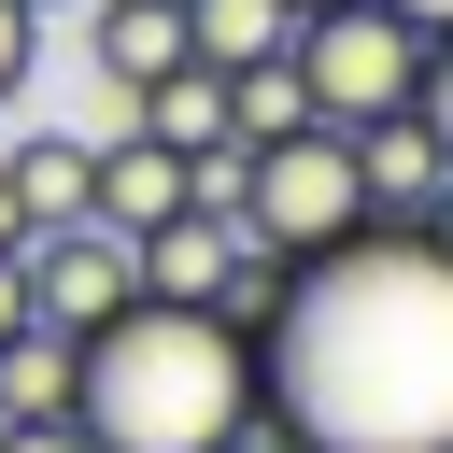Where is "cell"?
<instances>
[{"instance_id": "3", "label": "cell", "mask_w": 453, "mask_h": 453, "mask_svg": "<svg viewBox=\"0 0 453 453\" xmlns=\"http://www.w3.org/2000/svg\"><path fill=\"white\" fill-rule=\"evenodd\" d=\"M283 85H297L311 127L354 142V127H382V113H411V99H453V28H411V14H382V0H340V14H297Z\"/></svg>"}, {"instance_id": "9", "label": "cell", "mask_w": 453, "mask_h": 453, "mask_svg": "<svg viewBox=\"0 0 453 453\" xmlns=\"http://www.w3.org/2000/svg\"><path fill=\"white\" fill-rule=\"evenodd\" d=\"M42 226H85V142L71 127H28L0 156V255H28Z\"/></svg>"}, {"instance_id": "18", "label": "cell", "mask_w": 453, "mask_h": 453, "mask_svg": "<svg viewBox=\"0 0 453 453\" xmlns=\"http://www.w3.org/2000/svg\"><path fill=\"white\" fill-rule=\"evenodd\" d=\"M382 14H411V28H453V0H382Z\"/></svg>"}, {"instance_id": "5", "label": "cell", "mask_w": 453, "mask_h": 453, "mask_svg": "<svg viewBox=\"0 0 453 453\" xmlns=\"http://www.w3.org/2000/svg\"><path fill=\"white\" fill-rule=\"evenodd\" d=\"M354 184L382 226H453V99H411L382 127H354Z\"/></svg>"}, {"instance_id": "6", "label": "cell", "mask_w": 453, "mask_h": 453, "mask_svg": "<svg viewBox=\"0 0 453 453\" xmlns=\"http://www.w3.org/2000/svg\"><path fill=\"white\" fill-rule=\"evenodd\" d=\"M241 255H255V241H241V212H226V198H184L170 226H142V241H127V297L212 311V297L241 283Z\"/></svg>"}, {"instance_id": "11", "label": "cell", "mask_w": 453, "mask_h": 453, "mask_svg": "<svg viewBox=\"0 0 453 453\" xmlns=\"http://www.w3.org/2000/svg\"><path fill=\"white\" fill-rule=\"evenodd\" d=\"M127 127L170 142V156H241V127H226V71H170V85H142Z\"/></svg>"}, {"instance_id": "12", "label": "cell", "mask_w": 453, "mask_h": 453, "mask_svg": "<svg viewBox=\"0 0 453 453\" xmlns=\"http://www.w3.org/2000/svg\"><path fill=\"white\" fill-rule=\"evenodd\" d=\"M297 42L283 0H184V71H269Z\"/></svg>"}, {"instance_id": "16", "label": "cell", "mask_w": 453, "mask_h": 453, "mask_svg": "<svg viewBox=\"0 0 453 453\" xmlns=\"http://www.w3.org/2000/svg\"><path fill=\"white\" fill-rule=\"evenodd\" d=\"M28 326V255H0V340Z\"/></svg>"}, {"instance_id": "1", "label": "cell", "mask_w": 453, "mask_h": 453, "mask_svg": "<svg viewBox=\"0 0 453 453\" xmlns=\"http://www.w3.org/2000/svg\"><path fill=\"white\" fill-rule=\"evenodd\" d=\"M255 411L297 453H453V226L311 255L255 340Z\"/></svg>"}, {"instance_id": "10", "label": "cell", "mask_w": 453, "mask_h": 453, "mask_svg": "<svg viewBox=\"0 0 453 453\" xmlns=\"http://www.w3.org/2000/svg\"><path fill=\"white\" fill-rule=\"evenodd\" d=\"M85 57H99L113 99L170 85V71H184V0H85Z\"/></svg>"}, {"instance_id": "7", "label": "cell", "mask_w": 453, "mask_h": 453, "mask_svg": "<svg viewBox=\"0 0 453 453\" xmlns=\"http://www.w3.org/2000/svg\"><path fill=\"white\" fill-rule=\"evenodd\" d=\"M113 311H127V241H113V226H42V241H28V326L85 340V326H113Z\"/></svg>"}, {"instance_id": "13", "label": "cell", "mask_w": 453, "mask_h": 453, "mask_svg": "<svg viewBox=\"0 0 453 453\" xmlns=\"http://www.w3.org/2000/svg\"><path fill=\"white\" fill-rule=\"evenodd\" d=\"M0 425H71V340L57 326H14L0 340Z\"/></svg>"}, {"instance_id": "4", "label": "cell", "mask_w": 453, "mask_h": 453, "mask_svg": "<svg viewBox=\"0 0 453 453\" xmlns=\"http://www.w3.org/2000/svg\"><path fill=\"white\" fill-rule=\"evenodd\" d=\"M226 212H241V241H255V255H283V269H311V255H340V241H368V226H382V212H368V184H354V142H340V127L241 142Z\"/></svg>"}, {"instance_id": "14", "label": "cell", "mask_w": 453, "mask_h": 453, "mask_svg": "<svg viewBox=\"0 0 453 453\" xmlns=\"http://www.w3.org/2000/svg\"><path fill=\"white\" fill-rule=\"evenodd\" d=\"M28 57H42V14H28V0H0V99L28 85Z\"/></svg>"}, {"instance_id": "15", "label": "cell", "mask_w": 453, "mask_h": 453, "mask_svg": "<svg viewBox=\"0 0 453 453\" xmlns=\"http://www.w3.org/2000/svg\"><path fill=\"white\" fill-rule=\"evenodd\" d=\"M0 453H85V425H0Z\"/></svg>"}, {"instance_id": "2", "label": "cell", "mask_w": 453, "mask_h": 453, "mask_svg": "<svg viewBox=\"0 0 453 453\" xmlns=\"http://www.w3.org/2000/svg\"><path fill=\"white\" fill-rule=\"evenodd\" d=\"M71 425L85 453H226L255 425V340L170 297H127L71 340Z\"/></svg>"}, {"instance_id": "19", "label": "cell", "mask_w": 453, "mask_h": 453, "mask_svg": "<svg viewBox=\"0 0 453 453\" xmlns=\"http://www.w3.org/2000/svg\"><path fill=\"white\" fill-rule=\"evenodd\" d=\"M283 14H340V0H283Z\"/></svg>"}, {"instance_id": "8", "label": "cell", "mask_w": 453, "mask_h": 453, "mask_svg": "<svg viewBox=\"0 0 453 453\" xmlns=\"http://www.w3.org/2000/svg\"><path fill=\"white\" fill-rule=\"evenodd\" d=\"M198 198V156H170V142H142V127H113V142H85V226H113V241H142V226H170Z\"/></svg>"}, {"instance_id": "17", "label": "cell", "mask_w": 453, "mask_h": 453, "mask_svg": "<svg viewBox=\"0 0 453 453\" xmlns=\"http://www.w3.org/2000/svg\"><path fill=\"white\" fill-rule=\"evenodd\" d=\"M226 453H297V439H283V425H269V411H255V425H241V439H226Z\"/></svg>"}, {"instance_id": "20", "label": "cell", "mask_w": 453, "mask_h": 453, "mask_svg": "<svg viewBox=\"0 0 453 453\" xmlns=\"http://www.w3.org/2000/svg\"><path fill=\"white\" fill-rule=\"evenodd\" d=\"M28 14H42V0H28Z\"/></svg>"}]
</instances>
